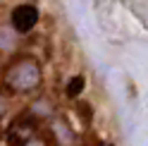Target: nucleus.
<instances>
[{
	"mask_svg": "<svg viewBox=\"0 0 148 146\" xmlns=\"http://www.w3.org/2000/svg\"><path fill=\"white\" fill-rule=\"evenodd\" d=\"M81 89H84V79H81V77H74V79L69 81V86H67V96L81 94Z\"/></svg>",
	"mask_w": 148,
	"mask_h": 146,
	"instance_id": "nucleus-2",
	"label": "nucleus"
},
{
	"mask_svg": "<svg viewBox=\"0 0 148 146\" xmlns=\"http://www.w3.org/2000/svg\"><path fill=\"white\" fill-rule=\"evenodd\" d=\"M36 22H38V10H36L34 5H19V7H14L12 24H14L17 31H22V34L31 31Z\"/></svg>",
	"mask_w": 148,
	"mask_h": 146,
	"instance_id": "nucleus-1",
	"label": "nucleus"
}]
</instances>
